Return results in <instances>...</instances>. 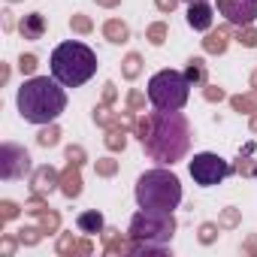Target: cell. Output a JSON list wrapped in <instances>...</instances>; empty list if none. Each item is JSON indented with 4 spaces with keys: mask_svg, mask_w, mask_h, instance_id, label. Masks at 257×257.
<instances>
[{
    "mask_svg": "<svg viewBox=\"0 0 257 257\" xmlns=\"http://www.w3.org/2000/svg\"><path fill=\"white\" fill-rule=\"evenodd\" d=\"M185 79H188L194 88L206 85V61H203V58H191L188 67H185Z\"/></svg>",
    "mask_w": 257,
    "mask_h": 257,
    "instance_id": "cell-18",
    "label": "cell"
},
{
    "mask_svg": "<svg viewBox=\"0 0 257 257\" xmlns=\"http://www.w3.org/2000/svg\"><path fill=\"white\" fill-rule=\"evenodd\" d=\"M43 227H22L19 230V242L22 245H40V239H43Z\"/></svg>",
    "mask_w": 257,
    "mask_h": 257,
    "instance_id": "cell-28",
    "label": "cell"
},
{
    "mask_svg": "<svg viewBox=\"0 0 257 257\" xmlns=\"http://www.w3.org/2000/svg\"><path fill=\"white\" fill-rule=\"evenodd\" d=\"M61 194L70 197V200H76L82 194V167L79 164H70L67 161V170L61 173Z\"/></svg>",
    "mask_w": 257,
    "mask_h": 257,
    "instance_id": "cell-11",
    "label": "cell"
},
{
    "mask_svg": "<svg viewBox=\"0 0 257 257\" xmlns=\"http://www.w3.org/2000/svg\"><path fill=\"white\" fill-rule=\"evenodd\" d=\"M140 73H143V58H140L137 52H131V55L121 61V76H124L127 82H134Z\"/></svg>",
    "mask_w": 257,
    "mask_h": 257,
    "instance_id": "cell-20",
    "label": "cell"
},
{
    "mask_svg": "<svg viewBox=\"0 0 257 257\" xmlns=\"http://www.w3.org/2000/svg\"><path fill=\"white\" fill-rule=\"evenodd\" d=\"M203 97H206L209 103H221V100H224V88H218V85H206V88H203Z\"/></svg>",
    "mask_w": 257,
    "mask_h": 257,
    "instance_id": "cell-39",
    "label": "cell"
},
{
    "mask_svg": "<svg viewBox=\"0 0 257 257\" xmlns=\"http://www.w3.org/2000/svg\"><path fill=\"white\" fill-rule=\"evenodd\" d=\"M67 161L82 167V164L88 161V155H85V149H82V146H70V149H67Z\"/></svg>",
    "mask_w": 257,
    "mask_h": 257,
    "instance_id": "cell-38",
    "label": "cell"
},
{
    "mask_svg": "<svg viewBox=\"0 0 257 257\" xmlns=\"http://www.w3.org/2000/svg\"><path fill=\"white\" fill-rule=\"evenodd\" d=\"M239 221H242V212L230 206V209H224V212H221L218 227H221V230H233V227H239Z\"/></svg>",
    "mask_w": 257,
    "mask_h": 257,
    "instance_id": "cell-25",
    "label": "cell"
},
{
    "mask_svg": "<svg viewBox=\"0 0 257 257\" xmlns=\"http://www.w3.org/2000/svg\"><path fill=\"white\" fill-rule=\"evenodd\" d=\"M19 31H22L25 40H43V34H46V19H43L40 13H31V16L22 19Z\"/></svg>",
    "mask_w": 257,
    "mask_h": 257,
    "instance_id": "cell-15",
    "label": "cell"
},
{
    "mask_svg": "<svg viewBox=\"0 0 257 257\" xmlns=\"http://www.w3.org/2000/svg\"><path fill=\"white\" fill-rule=\"evenodd\" d=\"M251 131H254V134H257V112H254V115H251Z\"/></svg>",
    "mask_w": 257,
    "mask_h": 257,
    "instance_id": "cell-46",
    "label": "cell"
},
{
    "mask_svg": "<svg viewBox=\"0 0 257 257\" xmlns=\"http://www.w3.org/2000/svg\"><path fill=\"white\" fill-rule=\"evenodd\" d=\"M218 224H212V221H206V224H200V242L203 245H212L215 239H218Z\"/></svg>",
    "mask_w": 257,
    "mask_h": 257,
    "instance_id": "cell-31",
    "label": "cell"
},
{
    "mask_svg": "<svg viewBox=\"0 0 257 257\" xmlns=\"http://www.w3.org/2000/svg\"><path fill=\"white\" fill-rule=\"evenodd\" d=\"M236 40H239V43H242L245 49H254V46H257V31H254L251 25H248V28H239Z\"/></svg>",
    "mask_w": 257,
    "mask_h": 257,
    "instance_id": "cell-33",
    "label": "cell"
},
{
    "mask_svg": "<svg viewBox=\"0 0 257 257\" xmlns=\"http://www.w3.org/2000/svg\"><path fill=\"white\" fill-rule=\"evenodd\" d=\"M94 170H97V176L112 179V176L118 173V161H115V158H100V161H94Z\"/></svg>",
    "mask_w": 257,
    "mask_h": 257,
    "instance_id": "cell-27",
    "label": "cell"
},
{
    "mask_svg": "<svg viewBox=\"0 0 257 257\" xmlns=\"http://www.w3.org/2000/svg\"><path fill=\"white\" fill-rule=\"evenodd\" d=\"M31 188H34V194H43V197H49L55 188H61V173L55 170V167H37L34 170V179H31Z\"/></svg>",
    "mask_w": 257,
    "mask_h": 257,
    "instance_id": "cell-10",
    "label": "cell"
},
{
    "mask_svg": "<svg viewBox=\"0 0 257 257\" xmlns=\"http://www.w3.org/2000/svg\"><path fill=\"white\" fill-rule=\"evenodd\" d=\"M218 13L236 25V28H248L257 19V0H218Z\"/></svg>",
    "mask_w": 257,
    "mask_h": 257,
    "instance_id": "cell-9",
    "label": "cell"
},
{
    "mask_svg": "<svg viewBox=\"0 0 257 257\" xmlns=\"http://www.w3.org/2000/svg\"><path fill=\"white\" fill-rule=\"evenodd\" d=\"M19 115L31 124H52L67 109V94L58 79L34 76L19 88Z\"/></svg>",
    "mask_w": 257,
    "mask_h": 257,
    "instance_id": "cell-2",
    "label": "cell"
},
{
    "mask_svg": "<svg viewBox=\"0 0 257 257\" xmlns=\"http://www.w3.org/2000/svg\"><path fill=\"white\" fill-rule=\"evenodd\" d=\"M115 97H118V88H115L112 82H106V85H103V103H106V106H112V103H115Z\"/></svg>",
    "mask_w": 257,
    "mask_h": 257,
    "instance_id": "cell-40",
    "label": "cell"
},
{
    "mask_svg": "<svg viewBox=\"0 0 257 257\" xmlns=\"http://www.w3.org/2000/svg\"><path fill=\"white\" fill-rule=\"evenodd\" d=\"M76 227H79L82 233H88V236L103 233V215H100L97 209H88V212H82V215L76 218Z\"/></svg>",
    "mask_w": 257,
    "mask_h": 257,
    "instance_id": "cell-17",
    "label": "cell"
},
{
    "mask_svg": "<svg viewBox=\"0 0 257 257\" xmlns=\"http://www.w3.org/2000/svg\"><path fill=\"white\" fill-rule=\"evenodd\" d=\"M91 251H94L91 239H79V245H76V254H82V257H85V254H91Z\"/></svg>",
    "mask_w": 257,
    "mask_h": 257,
    "instance_id": "cell-42",
    "label": "cell"
},
{
    "mask_svg": "<svg viewBox=\"0 0 257 257\" xmlns=\"http://www.w3.org/2000/svg\"><path fill=\"white\" fill-rule=\"evenodd\" d=\"M251 88H254V91H257V70H254V73H251Z\"/></svg>",
    "mask_w": 257,
    "mask_h": 257,
    "instance_id": "cell-47",
    "label": "cell"
},
{
    "mask_svg": "<svg viewBox=\"0 0 257 257\" xmlns=\"http://www.w3.org/2000/svg\"><path fill=\"white\" fill-rule=\"evenodd\" d=\"M155 7H158V10H161L164 16H170V13H173V10L179 7V0H155Z\"/></svg>",
    "mask_w": 257,
    "mask_h": 257,
    "instance_id": "cell-41",
    "label": "cell"
},
{
    "mask_svg": "<svg viewBox=\"0 0 257 257\" xmlns=\"http://www.w3.org/2000/svg\"><path fill=\"white\" fill-rule=\"evenodd\" d=\"M137 137H140V143L152 161L173 167L191 149V124L179 109L176 112L158 109V112L137 118Z\"/></svg>",
    "mask_w": 257,
    "mask_h": 257,
    "instance_id": "cell-1",
    "label": "cell"
},
{
    "mask_svg": "<svg viewBox=\"0 0 257 257\" xmlns=\"http://www.w3.org/2000/svg\"><path fill=\"white\" fill-rule=\"evenodd\" d=\"M76 245H79V239H76L73 233H61V239H58V254H76Z\"/></svg>",
    "mask_w": 257,
    "mask_h": 257,
    "instance_id": "cell-32",
    "label": "cell"
},
{
    "mask_svg": "<svg viewBox=\"0 0 257 257\" xmlns=\"http://www.w3.org/2000/svg\"><path fill=\"white\" fill-rule=\"evenodd\" d=\"M37 143L43 146V149H52V146H58L61 143V127L52 121V124H43V131L37 134Z\"/></svg>",
    "mask_w": 257,
    "mask_h": 257,
    "instance_id": "cell-21",
    "label": "cell"
},
{
    "mask_svg": "<svg viewBox=\"0 0 257 257\" xmlns=\"http://www.w3.org/2000/svg\"><path fill=\"white\" fill-rule=\"evenodd\" d=\"M230 46V28H218V31H209L206 40H203V49L209 55H224Z\"/></svg>",
    "mask_w": 257,
    "mask_h": 257,
    "instance_id": "cell-13",
    "label": "cell"
},
{
    "mask_svg": "<svg viewBox=\"0 0 257 257\" xmlns=\"http://www.w3.org/2000/svg\"><path fill=\"white\" fill-rule=\"evenodd\" d=\"M37 64H40L37 55H22V58H19V70H22L25 76H31V73L37 70Z\"/></svg>",
    "mask_w": 257,
    "mask_h": 257,
    "instance_id": "cell-37",
    "label": "cell"
},
{
    "mask_svg": "<svg viewBox=\"0 0 257 257\" xmlns=\"http://www.w3.org/2000/svg\"><path fill=\"white\" fill-rule=\"evenodd\" d=\"M70 28H73L76 34H91V31H94L91 19H88V16H82V13H76V16L70 19Z\"/></svg>",
    "mask_w": 257,
    "mask_h": 257,
    "instance_id": "cell-30",
    "label": "cell"
},
{
    "mask_svg": "<svg viewBox=\"0 0 257 257\" xmlns=\"http://www.w3.org/2000/svg\"><path fill=\"white\" fill-rule=\"evenodd\" d=\"M137 203L140 209L173 212L182 203V185L170 170H149L137 182Z\"/></svg>",
    "mask_w": 257,
    "mask_h": 257,
    "instance_id": "cell-5",
    "label": "cell"
},
{
    "mask_svg": "<svg viewBox=\"0 0 257 257\" xmlns=\"http://www.w3.org/2000/svg\"><path fill=\"white\" fill-rule=\"evenodd\" d=\"M103 251L106 254H131L134 242H127L118 230H103Z\"/></svg>",
    "mask_w": 257,
    "mask_h": 257,
    "instance_id": "cell-14",
    "label": "cell"
},
{
    "mask_svg": "<svg viewBox=\"0 0 257 257\" xmlns=\"http://www.w3.org/2000/svg\"><path fill=\"white\" fill-rule=\"evenodd\" d=\"M212 7L206 4V0H197V4H188V25L194 31H209L212 28Z\"/></svg>",
    "mask_w": 257,
    "mask_h": 257,
    "instance_id": "cell-12",
    "label": "cell"
},
{
    "mask_svg": "<svg viewBox=\"0 0 257 257\" xmlns=\"http://www.w3.org/2000/svg\"><path fill=\"white\" fill-rule=\"evenodd\" d=\"M185 4H197V0H185Z\"/></svg>",
    "mask_w": 257,
    "mask_h": 257,
    "instance_id": "cell-48",
    "label": "cell"
},
{
    "mask_svg": "<svg viewBox=\"0 0 257 257\" xmlns=\"http://www.w3.org/2000/svg\"><path fill=\"white\" fill-rule=\"evenodd\" d=\"M97 73V55L85 43H61L52 52V76L64 88H79Z\"/></svg>",
    "mask_w": 257,
    "mask_h": 257,
    "instance_id": "cell-4",
    "label": "cell"
},
{
    "mask_svg": "<svg viewBox=\"0 0 257 257\" xmlns=\"http://www.w3.org/2000/svg\"><path fill=\"white\" fill-rule=\"evenodd\" d=\"M167 37H170L167 22H155V25H149V31H146V40H149L152 46H164V43H167Z\"/></svg>",
    "mask_w": 257,
    "mask_h": 257,
    "instance_id": "cell-23",
    "label": "cell"
},
{
    "mask_svg": "<svg viewBox=\"0 0 257 257\" xmlns=\"http://www.w3.org/2000/svg\"><path fill=\"white\" fill-rule=\"evenodd\" d=\"M103 37H106L109 43L121 46V43H127V40H131V28H127L121 19H109V22L103 25Z\"/></svg>",
    "mask_w": 257,
    "mask_h": 257,
    "instance_id": "cell-16",
    "label": "cell"
},
{
    "mask_svg": "<svg viewBox=\"0 0 257 257\" xmlns=\"http://www.w3.org/2000/svg\"><path fill=\"white\" fill-rule=\"evenodd\" d=\"M127 109H131V112H143L146 109V94L143 91H131V94H127Z\"/></svg>",
    "mask_w": 257,
    "mask_h": 257,
    "instance_id": "cell-34",
    "label": "cell"
},
{
    "mask_svg": "<svg viewBox=\"0 0 257 257\" xmlns=\"http://www.w3.org/2000/svg\"><path fill=\"white\" fill-rule=\"evenodd\" d=\"M121 0H97V7H106V10H115Z\"/></svg>",
    "mask_w": 257,
    "mask_h": 257,
    "instance_id": "cell-44",
    "label": "cell"
},
{
    "mask_svg": "<svg viewBox=\"0 0 257 257\" xmlns=\"http://www.w3.org/2000/svg\"><path fill=\"white\" fill-rule=\"evenodd\" d=\"M233 173H239V176H251V179H257V164H251V161H248V149H242V155H239V161H236V167H233Z\"/></svg>",
    "mask_w": 257,
    "mask_h": 257,
    "instance_id": "cell-26",
    "label": "cell"
},
{
    "mask_svg": "<svg viewBox=\"0 0 257 257\" xmlns=\"http://www.w3.org/2000/svg\"><path fill=\"white\" fill-rule=\"evenodd\" d=\"M103 143H106L109 152H124V146H127V131H121V127H109Z\"/></svg>",
    "mask_w": 257,
    "mask_h": 257,
    "instance_id": "cell-22",
    "label": "cell"
},
{
    "mask_svg": "<svg viewBox=\"0 0 257 257\" xmlns=\"http://www.w3.org/2000/svg\"><path fill=\"white\" fill-rule=\"evenodd\" d=\"M242 251H245V254H257V236H248V239L242 242Z\"/></svg>",
    "mask_w": 257,
    "mask_h": 257,
    "instance_id": "cell-43",
    "label": "cell"
},
{
    "mask_svg": "<svg viewBox=\"0 0 257 257\" xmlns=\"http://www.w3.org/2000/svg\"><path fill=\"white\" fill-rule=\"evenodd\" d=\"M230 106H233L236 112H248V115H254V112H257V91H248V94H236V97H230Z\"/></svg>",
    "mask_w": 257,
    "mask_h": 257,
    "instance_id": "cell-19",
    "label": "cell"
},
{
    "mask_svg": "<svg viewBox=\"0 0 257 257\" xmlns=\"http://www.w3.org/2000/svg\"><path fill=\"white\" fill-rule=\"evenodd\" d=\"M46 209H49V203H46V197H43V194H34V197L25 203V212H28V215H43Z\"/></svg>",
    "mask_w": 257,
    "mask_h": 257,
    "instance_id": "cell-29",
    "label": "cell"
},
{
    "mask_svg": "<svg viewBox=\"0 0 257 257\" xmlns=\"http://www.w3.org/2000/svg\"><path fill=\"white\" fill-rule=\"evenodd\" d=\"M10 4H19V0H10Z\"/></svg>",
    "mask_w": 257,
    "mask_h": 257,
    "instance_id": "cell-49",
    "label": "cell"
},
{
    "mask_svg": "<svg viewBox=\"0 0 257 257\" xmlns=\"http://www.w3.org/2000/svg\"><path fill=\"white\" fill-rule=\"evenodd\" d=\"M28 170H31L28 149H22L16 143H4V146H0V179H4V182H16V179H25Z\"/></svg>",
    "mask_w": 257,
    "mask_h": 257,
    "instance_id": "cell-8",
    "label": "cell"
},
{
    "mask_svg": "<svg viewBox=\"0 0 257 257\" xmlns=\"http://www.w3.org/2000/svg\"><path fill=\"white\" fill-rule=\"evenodd\" d=\"M40 218V227L46 230V233H58V227H61V215L55 212V209H46L43 215H37Z\"/></svg>",
    "mask_w": 257,
    "mask_h": 257,
    "instance_id": "cell-24",
    "label": "cell"
},
{
    "mask_svg": "<svg viewBox=\"0 0 257 257\" xmlns=\"http://www.w3.org/2000/svg\"><path fill=\"white\" fill-rule=\"evenodd\" d=\"M188 91H191V82L185 79V73H176V70H161L149 82V100L155 109H164V112L182 109L188 103Z\"/></svg>",
    "mask_w": 257,
    "mask_h": 257,
    "instance_id": "cell-6",
    "label": "cell"
},
{
    "mask_svg": "<svg viewBox=\"0 0 257 257\" xmlns=\"http://www.w3.org/2000/svg\"><path fill=\"white\" fill-rule=\"evenodd\" d=\"M176 233V218L173 212H155L143 209L131 221V254H167V242Z\"/></svg>",
    "mask_w": 257,
    "mask_h": 257,
    "instance_id": "cell-3",
    "label": "cell"
},
{
    "mask_svg": "<svg viewBox=\"0 0 257 257\" xmlns=\"http://www.w3.org/2000/svg\"><path fill=\"white\" fill-rule=\"evenodd\" d=\"M230 173H233V167H230L224 158L212 155V152H203V155H197V158L191 161V179H194L197 185H203V188L221 185Z\"/></svg>",
    "mask_w": 257,
    "mask_h": 257,
    "instance_id": "cell-7",
    "label": "cell"
},
{
    "mask_svg": "<svg viewBox=\"0 0 257 257\" xmlns=\"http://www.w3.org/2000/svg\"><path fill=\"white\" fill-rule=\"evenodd\" d=\"M19 212H22V209H19L13 200H4V203H0V224H4V221H13Z\"/></svg>",
    "mask_w": 257,
    "mask_h": 257,
    "instance_id": "cell-35",
    "label": "cell"
},
{
    "mask_svg": "<svg viewBox=\"0 0 257 257\" xmlns=\"http://www.w3.org/2000/svg\"><path fill=\"white\" fill-rule=\"evenodd\" d=\"M4 31H13V13H4Z\"/></svg>",
    "mask_w": 257,
    "mask_h": 257,
    "instance_id": "cell-45",
    "label": "cell"
},
{
    "mask_svg": "<svg viewBox=\"0 0 257 257\" xmlns=\"http://www.w3.org/2000/svg\"><path fill=\"white\" fill-rule=\"evenodd\" d=\"M19 245H22L19 236H4V239H0V254H4V257H13Z\"/></svg>",
    "mask_w": 257,
    "mask_h": 257,
    "instance_id": "cell-36",
    "label": "cell"
}]
</instances>
